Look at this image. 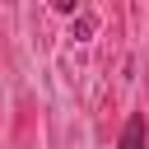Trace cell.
<instances>
[{"instance_id":"cell-1","label":"cell","mask_w":149,"mask_h":149,"mask_svg":"<svg viewBox=\"0 0 149 149\" xmlns=\"http://www.w3.org/2000/svg\"><path fill=\"white\" fill-rule=\"evenodd\" d=\"M116 149H144V116H130L126 130H121V144Z\"/></svg>"},{"instance_id":"cell-2","label":"cell","mask_w":149,"mask_h":149,"mask_svg":"<svg viewBox=\"0 0 149 149\" xmlns=\"http://www.w3.org/2000/svg\"><path fill=\"white\" fill-rule=\"evenodd\" d=\"M51 5H56V9H65V14L74 9V0H51Z\"/></svg>"}]
</instances>
